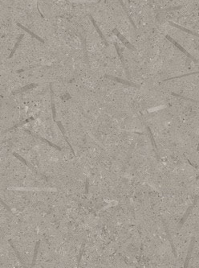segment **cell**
Segmentation results:
<instances>
[{
	"label": "cell",
	"instance_id": "cell-15",
	"mask_svg": "<svg viewBox=\"0 0 199 268\" xmlns=\"http://www.w3.org/2000/svg\"><path fill=\"white\" fill-rule=\"evenodd\" d=\"M18 25L19 26H20V27H21L22 28H23V30H25L26 31H27V32H28V33H29L30 35H31V36H34V37H35V38L37 39V40H39V41H41V42H43V40H41V39L39 38V36H36V35H35L34 33H32V32H31V31H29V30L28 29H27V28H25V27H23V26L22 25H20V24H18Z\"/></svg>",
	"mask_w": 199,
	"mask_h": 268
},
{
	"label": "cell",
	"instance_id": "cell-11",
	"mask_svg": "<svg viewBox=\"0 0 199 268\" xmlns=\"http://www.w3.org/2000/svg\"><path fill=\"white\" fill-rule=\"evenodd\" d=\"M198 72H190V73L183 74V75H181V76H177V77H170V78H166V79H164V80H162V81H170V80H174V79H178V78H182V77H188V76H190V75H194V74H198Z\"/></svg>",
	"mask_w": 199,
	"mask_h": 268
},
{
	"label": "cell",
	"instance_id": "cell-9",
	"mask_svg": "<svg viewBox=\"0 0 199 268\" xmlns=\"http://www.w3.org/2000/svg\"><path fill=\"white\" fill-rule=\"evenodd\" d=\"M198 196H196V198H195L194 201V204H193V205H191L190 207V208H188V210H187V212H186V214H185V216L183 217V218H182V221H180V225H182V224H183V223L185 222V221H186V219L187 217H188V216L190 215V212H191V210H192V209L194 208V207L195 204L197 203V200H198Z\"/></svg>",
	"mask_w": 199,
	"mask_h": 268
},
{
	"label": "cell",
	"instance_id": "cell-4",
	"mask_svg": "<svg viewBox=\"0 0 199 268\" xmlns=\"http://www.w3.org/2000/svg\"><path fill=\"white\" fill-rule=\"evenodd\" d=\"M113 44H114L115 48H116V52H117V55H118L119 58H120V62L122 63L124 69V71H125V72H126V75H127V77H128V79H130V78H131L130 72H129V70H128V68L127 64H126V62H125V60H124L123 55H122V53H121V52H120V49L119 48L118 45H117V44H116V43H114Z\"/></svg>",
	"mask_w": 199,
	"mask_h": 268
},
{
	"label": "cell",
	"instance_id": "cell-14",
	"mask_svg": "<svg viewBox=\"0 0 199 268\" xmlns=\"http://www.w3.org/2000/svg\"><path fill=\"white\" fill-rule=\"evenodd\" d=\"M172 95H173V96H175V97H178V98H182V99H185V100H188V101H190V102L198 103V101H196V100H194V99H191V98H186V97H183L182 95H179V94H175V93H172Z\"/></svg>",
	"mask_w": 199,
	"mask_h": 268
},
{
	"label": "cell",
	"instance_id": "cell-8",
	"mask_svg": "<svg viewBox=\"0 0 199 268\" xmlns=\"http://www.w3.org/2000/svg\"><path fill=\"white\" fill-rule=\"evenodd\" d=\"M119 2H120V6L122 7L123 10L124 11L125 14H126L127 17L128 18V20H129V22L131 23V24L132 25V27H133L135 28V30H136V29H137V28H136V26L134 21L132 20V19L131 15H130V14H129V12H128V9H127V7H126V6H125V5H124V3L123 0H119Z\"/></svg>",
	"mask_w": 199,
	"mask_h": 268
},
{
	"label": "cell",
	"instance_id": "cell-6",
	"mask_svg": "<svg viewBox=\"0 0 199 268\" xmlns=\"http://www.w3.org/2000/svg\"><path fill=\"white\" fill-rule=\"evenodd\" d=\"M169 23H170V25L172 26V27H176V28H178V29L181 30V31H184V32H186V33H188V34L193 35V36H195L198 37V35L197 34V33H195V32L192 31H190V30L187 29V28H185V27H182V26L178 25V24L175 23H174V22L169 21Z\"/></svg>",
	"mask_w": 199,
	"mask_h": 268
},
{
	"label": "cell",
	"instance_id": "cell-13",
	"mask_svg": "<svg viewBox=\"0 0 199 268\" xmlns=\"http://www.w3.org/2000/svg\"><path fill=\"white\" fill-rule=\"evenodd\" d=\"M182 7H184V6H178V7H166V8L161 9L159 11L161 12H168V11H175V10H180Z\"/></svg>",
	"mask_w": 199,
	"mask_h": 268
},
{
	"label": "cell",
	"instance_id": "cell-10",
	"mask_svg": "<svg viewBox=\"0 0 199 268\" xmlns=\"http://www.w3.org/2000/svg\"><path fill=\"white\" fill-rule=\"evenodd\" d=\"M194 238H192V240H191L190 247V250H189V252H188V255H187L186 257V263H185V267H188L189 261H190V257L191 252L193 251V247H194Z\"/></svg>",
	"mask_w": 199,
	"mask_h": 268
},
{
	"label": "cell",
	"instance_id": "cell-3",
	"mask_svg": "<svg viewBox=\"0 0 199 268\" xmlns=\"http://www.w3.org/2000/svg\"><path fill=\"white\" fill-rule=\"evenodd\" d=\"M104 77H105V78H108V79H110V80H112V81H115L116 82L120 83V84H122V85H128V86L136 87V88H140V85H136V83H133V82H131V81H126V80H124V79L119 78V77H113V76H112V75H107V74H106V75H104Z\"/></svg>",
	"mask_w": 199,
	"mask_h": 268
},
{
	"label": "cell",
	"instance_id": "cell-5",
	"mask_svg": "<svg viewBox=\"0 0 199 268\" xmlns=\"http://www.w3.org/2000/svg\"><path fill=\"white\" fill-rule=\"evenodd\" d=\"M89 18H90V19H91V21H92V23H93V26H94V27H95V28H96V30L97 31L98 34H99V36H100V38H101V40H103V41H104V43L106 45L108 46V42H107V40H106V38H105V37H104V36L103 35V33H102V31H100V29L99 28V27H98L97 23V22H96V20L94 19L93 17V16H92L91 15H89Z\"/></svg>",
	"mask_w": 199,
	"mask_h": 268
},
{
	"label": "cell",
	"instance_id": "cell-12",
	"mask_svg": "<svg viewBox=\"0 0 199 268\" xmlns=\"http://www.w3.org/2000/svg\"><path fill=\"white\" fill-rule=\"evenodd\" d=\"M146 127H147V130H148V131L149 132V134H150V137H151V140H152V145H153V147H155V152H156V155H157V159H160V157H159V155H158V154H157V145H156V143H155V140H154V139H153V135H152V132H151V130H150V128L148 127V126H147Z\"/></svg>",
	"mask_w": 199,
	"mask_h": 268
},
{
	"label": "cell",
	"instance_id": "cell-1",
	"mask_svg": "<svg viewBox=\"0 0 199 268\" xmlns=\"http://www.w3.org/2000/svg\"><path fill=\"white\" fill-rule=\"evenodd\" d=\"M165 39H166V40H169L170 42L172 43V44H174V46H176V47L178 48L179 49V50H180V51L182 52H183V53H184L185 55H186V56H188V57H189V58H190L191 60H193V61H194V62H195V63H198V60L195 59V58L194 57V56H193L190 55V53H189V52H187L186 50V49L182 47V45H180V44H179L178 42H176V41L174 40V39L172 38V37H170L169 35H166V36H165Z\"/></svg>",
	"mask_w": 199,
	"mask_h": 268
},
{
	"label": "cell",
	"instance_id": "cell-7",
	"mask_svg": "<svg viewBox=\"0 0 199 268\" xmlns=\"http://www.w3.org/2000/svg\"><path fill=\"white\" fill-rule=\"evenodd\" d=\"M162 222H163V225L165 226V233L167 234V236H168V238H169V241L170 242V244H171V247H172V249H173V251H174V255L175 256V258H177V254H176V250H175V247H174V242H173V239H172V237H171V235L170 234V231H169V229H168V227H167V225H166V223L165 222V220H163L162 219Z\"/></svg>",
	"mask_w": 199,
	"mask_h": 268
},
{
	"label": "cell",
	"instance_id": "cell-2",
	"mask_svg": "<svg viewBox=\"0 0 199 268\" xmlns=\"http://www.w3.org/2000/svg\"><path fill=\"white\" fill-rule=\"evenodd\" d=\"M112 33H113L115 36H116L118 37L119 40H120L121 42L123 43L125 47L128 48V49H131V50H132V51H136L135 47H134L132 44H130V42H128V40L127 39L125 38L123 35L121 34V33H120V32L118 30L116 29V28H114V29L112 30Z\"/></svg>",
	"mask_w": 199,
	"mask_h": 268
}]
</instances>
